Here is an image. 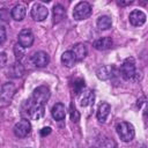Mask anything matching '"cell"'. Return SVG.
Instances as JSON below:
<instances>
[{
  "label": "cell",
  "mask_w": 148,
  "mask_h": 148,
  "mask_svg": "<svg viewBox=\"0 0 148 148\" xmlns=\"http://www.w3.org/2000/svg\"><path fill=\"white\" fill-rule=\"evenodd\" d=\"M117 133L119 135V138L124 141V142H130L133 140L134 138V127L131 123H127V121H121L117 125Z\"/></svg>",
  "instance_id": "6da1fadb"
},
{
  "label": "cell",
  "mask_w": 148,
  "mask_h": 148,
  "mask_svg": "<svg viewBox=\"0 0 148 148\" xmlns=\"http://www.w3.org/2000/svg\"><path fill=\"white\" fill-rule=\"evenodd\" d=\"M91 10L92 9H91L90 3L86 2V1H81L73 9V17L77 21L86 20L87 17H89L91 15Z\"/></svg>",
  "instance_id": "7a4b0ae2"
},
{
  "label": "cell",
  "mask_w": 148,
  "mask_h": 148,
  "mask_svg": "<svg viewBox=\"0 0 148 148\" xmlns=\"http://www.w3.org/2000/svg\"><path fill=\"white\" fill-rule=\"evenodd\" d=\"M120 73H121V76L125 80H132L136 75L135 64H134V60L132 58H127L121 64V66H120Z\"/></svg>",
  "instance_id": "3957f363"
},
{
  "label": "cell",
  "mask_w": 148,
  "mask_h": 148,
  "mask_svg": "<svg viewBox=\"0 0 148 148\" xmlns=\"http://www.w3.org/2000/svg\"><path fill=\"white\" fill-rule=\"evenodd\" d=\"M27 102H28V108H27L28 117L34 119V120H39L44 116V105L34 103L31 98L29 101H27Z\"/></svg>",
  "instance_id": "277c9868"
},
{
  "label": "cell",
  "mask_w": 148,
  "mask_h": 148,
  "mask_svg": "<svg viewBox=\"0 0 148 148\" xmlns=\"http://www.w3.org/2000/svg\"><path fill=\"white\" fill-rule=\"evenodd\" d=\"M50 98V89L45 86H40L38 88H36L32 92V102L37 103V104H45L46 101Z\"/></svg>",
  "instance_id": "5b68a950"
},
{
  "label": "cell",
  "mask_w": 148,
  "mask_h": 148,
  "mask_svg": "<svg viewBox=\"0 0 148 148\" xmlns=\"http://www.w3.org/2000/svg\"><path fill=\"white\" fill-rule=\"evenodd\" d=\"M31 131V124L28 119H21L14 126V134L17 138H25Z\"/></svg>",
  "instance_id": "8992f818"
},
{
  "label": "cell",
  "mask_w": 148,
  "mask_h": 148,
  "mask_svg": "<svg viewBox=\"0 0 148 148\" xmlns=\"http://www.w3.org/2000/svg\"><path fill=\"white\" fill-rule=\"evenodd\" d=\"M34 43V34L29 29H23L18 34V45H21L23 49L30 47Z\"/></svg>",
  "instance_id": "52a82bcc"
},
{
  "label": "cell",
  "mask_w": 148,
  "mask_h": 148,
  "mask_svg": "<svg viewBox=\"0 0 148 148\" xmlns=\"http://www.w3.org/2000/svg\"><path fill=\"white\" fill-rule=\"evenodd\" d=\"M49 10L42 3H35L31 9V17L35 21H43L47 17Z\"/></svg>",
  "instance_id": "ba28073f"
},
{
  "label": "cell",
  "mask_w": 148,
  "mask_h": 148,
  "mask_svg": "<svg viewBox=\"0 0 148 148\" xmlns=\"http://www.w3.org/2000/svg\"><path fill=\"white\" fill-rule=\"evenodd\" d=\"M50 61V57L46 52L44 51H38L35 52L31 56V62L36 66V67H45Z\"/></svg>",
  "instance_id": "9c48e42d"
},
{
  "label": "cell",
  "mask_w": 148,
  "mask_h": 148,
  "mask_svg": "<svg viewBox=\"0 0 148 148\" xmlns=\"http://www.w3.org/2000/svg\"><path fill=\"white\" fill-rule=\"evenodd\" d=\"M15 89L16 88L12 82L5 83L0 89V99L3 103H8L12 99V97H13V95L15 92Z\"/></svg>",
  "instance_id": "30bf717a"
},
{
  "label": "cell",
  "mask_w": 148,
  "mask_h": 148,
  "mask_svg": "<svg viewBox=\"0 0 148 148\" xmlns=\"http://www.w3.org/2000/svg\"><path fill=\"white\" fill-rule=\"evenodd\" d=\"M146 14L142 12V10H139V9H134L131 12L130 14V22L132 25L134 27H140L145 22H146Z\"/></svg>",
  "instance_id": "8fae6325"
},
{
  "label": "cell",
  "mask_w": 148,
  "mask_h": 148,
  "mask_svg": "<svg viewBox=\"0 0 148 148\" xmlns=\"http://www.w3.org/2000/svg\"><path fill=\"white\" fill-rule=\"evenodd\" d=\"M51 114L56 120H62L66 117V108L62 103H56L51 109Z\"/></svg>",
  "instance_id": "7c38bea8"
},
{
  "label": "cell",
  "mask_w": 148,
  "mask_h": 148,
  "mask_svg": "<svg viewBox=\"0 0 148 148\" xmlns=\"http://www.w3.org/2000/svg\"><path fill=\"white\" fill-rule=\"evenodd\" d=\"M72 53L74 54L76 61H77V60L80 61V60H83V59L86 58V56H87V53H88V50H87V46H86L84 44L77 43V44H75V45L73 46Z\"/></svg>",
  "instance_id": "4fadbf2b"
},
{
  "label": "cell",
  "mask_w": 148,
  "mask_h": 148,
  "mask_svg": "<svg viewBox=\"0 0 148 148\" xmlns=\"http://www.w3.org/2000/svg\"><path fill=\"white\" fill-rule=\"evenodd\" d=\"M79 102H80V105L81 106H88L90 104L94 103V92L89 89L87 90H82L79 95Z\"/></svg>",
  "instance_id": "5bb4252c"
},
{
  "label": "cell",
  "mask_w": 148,
  "mask_h": 148,
  "mask_svg": "<svg viewBox=\"0 0 148 148\" xmlns=\"http://www.w3.org/2000/svg\"><path fill=\"white\" fill-rule=\"evenodd\" d=\"M25 6L22 5V3H18V5H15L10 12V15L15 20V21H22L25 16Z\"/></svg>",
  "instance_id": "9a60e30c"
},
{
  "label": "cell",
  "mask_w": 148,
  "mask_h": 148,
  "mask_svg": "<svg viewBox=\"0 0 148 148\" xmlns=\"http://www.w3.org/2000/svg\"><path fill=\"white\" fill-rule=\"evenodd\" d=\"M110 110H111V106L109 103H102L99 106H98V110H97V119L99 123H104L110 113Z\"/></svg>",
  "instance_id": "2e32d148"
},
{
  "label": "cell",
  "mask_w": 148,
  "mask_h": 148,
  "mask_svg": "<svg viewBox=\"0 0 148 148\" xmlns=\"http://www.w3.org/2000/svg\"><path fill=\"white\" fill-rule=\"evenodd\" d=\"M111 46H112V39L110 37H102V38L95 40V43H94V47L99 51L109 50Z\"/></svg>",
  "instance_id": "e0dca14e"
},
{
  "label": "cell",
  "mask_w": 148,
  "mask_h": 148,
  "mask_svg": "<svg viewBox=\"0 0 148 148\" xmlns=\"http://www.w3.org/2000/svg\"><path fill=\"white\" fill-rule=\"evenodd\" d=\"M7 73H8L7 75L10 77H21L24 74V68L20 62H15V64L10 65Z\"/></svg>",
  "instance_id": "ac0fdd59"
},
{
  "label": "cell",
  "mask_w": 148,
  "mask_h": 148,
  "mask_svg": "<svg viewBox=\"0 0 148 148\" xmlns=\"http://www.w3.org/2000/svg\"><path fill=\"white\" fill-rule=\"evenodd\" d=\"M112 72H113V68H112L111 66L105 65V66H101V67L96 71V75H97V77H98L99 80L105 81V80H109V79L112 76Z\"/></svg>",
  "instance_id": "d6986e66"
},
{
  "label": "cell",
  "mask_w": 148,
  "mask_h": 148,
  "mask_svg": "<svg viewBox=\"0 0 148 148\" xmlns=\"http://www.w3.org/2000/svg\"><path fill=\"white\" fill-rule=\"evenodd\" d=\"M65 16H66L65 8L61 5H59V3L54 5V7H53V23L61 22L65 18Z\"/></svg>",
  "instance_id": "ffe728a7"
},
{
  "label": "cell",
  "mask_w": 148,
  "mask_h": 148,
  "mask_svg": "<svg viewBox=\"0 0 148 148\" xmlns=\"http://www.w3.org/2000/svg\"><path fill=\"white\" fill-rule=\"evenodd\" d=\"M61 62H62V65H65L68 68H71V67H73L75 65L76 59H75L74 54L72 53V51H66V52L62 53V56H61Z\"/></svg>",
  "instance_id": "44dd1931"
},
{
  "label": "cell",
  "mask_w": 148,
  "mask_h": 148,
  "mask_svg": "<svg viewBox=\"0 0 148 148\" xmlns=\"http://www.w3.org/2000/svg\"><path fill=\"white\" fill-rule=\"evenodd\" d=\"M112 25V21H111V17L108 16V15H102L98 17L97 20V28L99 30H108L110 29Z\"/></svg>",
  "instance_id": "7402d4cb"
},
{
  "label": "cell",
  "mask_w": 148,
  "mask_h": 148,
  "mask_svg": "<svg viewBox=\"0 0 148 148\" xmlns=\"http://www.w3.org/2000/svg\"><path fill=\"white\" fill-rule=\"evenodd\" d=\"M116 147H117L116 142L112 139H109V138H105L99 143V148H116Z\"/></svg>",
  "instance_id": "603a6c76"
},
{
  "label": "cell",
  "mask_w": 148,
  "mask_h": 148,
  "mask_svg": "<svg viewBox=\"0 0 148 148\" xmlns=\"http://www.w3.org/2000/svg\"><path fill=\"white\" fill-rule=\"evenodd\" d=\"M14 52H15V57H16L17 60H21V59L23 58V56H25V53H24V49H23L21 45H18V44L15 45V47H14Z\"/></svg>",
  "instance_id": "cb8c5ba5"
},
{
  "label": "cell",
  "mask_w": 148,
  "mask_h": 148,
  "mask_svg": "<svg viewBox=\"0 0 148 148\" xmlns=\"http://www.w3.org/2000/svg\"><path fill=\"white\" fill-rule=\"evenodd\" d=\"M71 119L73 121H77L80 119V114H79V112L76 111V109H75V106L73 104L71 105Z\"/></svg>",
  "instance_id": "d4e9b609"
},
{
  "label": "cell",
  "mask_w": 148,
  "mask_h": 148,
  "mask_svg": "<svg viewBox=\"0 0 148 148\" xmlns=\"http://www.w3.org/2000/svg\"><path fill=\"white\" fill-rule=\"evenodd\" d=\"M8 18H9V12L6 8H1L0 9V20L8 21Z\"/></svg>",
  "instance_id": "484cf974"
},
{
  "label": "cell",
  "mask_w": 148,
  "mask_h": 148,
  "mask_svg": "<svg viewBox=\"0 0 148 148\" xmlns=\"http://www.w3.org/2000/svg\"><path fill=\"white\" fill-rule=\"evenodd\" d=\"M7 39V35H6V29L0 25V44L5 43Z\"/></svg>",
  "instance_id": "4316f807"
},
{
  "label": "cell",
  "mask_w": 148,
  "mask_h": 148,
  "mask_svg": "<svg viewBox=\"0 0 148 148\" xmlns=\"http://www.w3.org/2000/svg\"><path fill=\"white\" fill-rule=\"evenodd\" d=\"M7 64V54L5 52H0V67H3Z\"/></svg>",
  "instance_id": "83f0119b"
},
{
  "label": "cell",
  "mask_w": 148,
  "mask_h": 148,
  "mask_svg": "<svg viewBox=\"0 0 148 148\" xmlns=\"http://www.w3.org/2000/svg\"><path fill=\"white\" fill-rule=\"evenodd\" d=\"M50 133H51V127H44V128H42V131H40V135H42V136L49 135Z\"/></svg>",
  "instance_id": "f1b7e54d"
},
{
  "label": "cell",
  "mask_w": 148,
  "mask_h": 148,
  "mask_svg": "<svg viewBox=\"0 0 148 148\" xmlns=\"http://www.w3.org/2000/svg\"><path fill=\"white\" fill-rule=\"evenodd\" d=\"M119 5H128V3H132V1L130 0V1H119L118 2Z\"/></svg>",
  "instance_id": "f546056e"
}]
</instances>
